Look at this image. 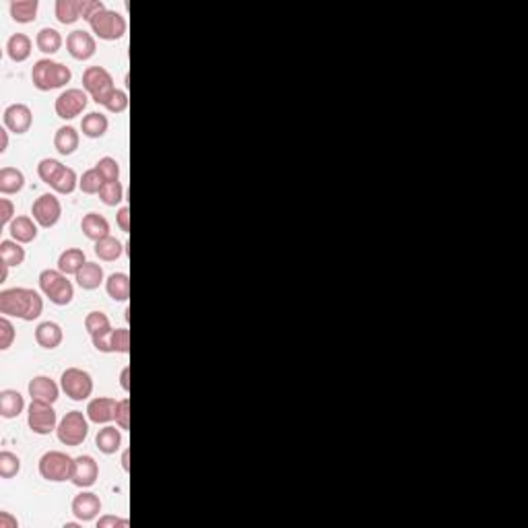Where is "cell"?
I'll use <instances>...</instances> for the list:
<instances>
[{
  "label": "cell",
  "mask_w": 528,
  "mask_h": 528,
  "mask_svg": "<svg viewBox=\"0 0 528 528\" xmlns=\"http://www.w3.org/2000/svg\"><path fill=\"white\" fill-rule=\"evenodd\" d=\"M44 311V298L36 289L13 287L0 291V314L6 318H19L34 322Z\"/></svg>",
  "instance_id": "obj_1"
},
{
  "label": "cell",
  "mask_w": 528,
  "mask_h": 528,
  "mask_svg": "<svg viewBox=\"0 0 528 528\" xmlns=\"http://www.w3.org/2000/svg\"><path fill=\"white\" fill-rule=\"evenodd\" d=\"M71 79H73V71L64 66L62 62H56L50 58L38 60L31 68L34 87L40 91H54V89L64 87L66 83H71Z\"/></svg>",
  "instance_id": "obj_2"
},
{
  "label": "cell",
  "mask_w": 528,
  "mask_h": 528,
  "mask_svg": "<svg viewBox=\"0 0 528 528\" xmlns=\"http://www.w3.org/2000/svg\"><path fill=\"white\" fill-rule=\"evenodd\" d=\"M40 289L54 306H68L75 298V287L58 268H45L40 272Z\"/></svg>",
  "instance_id": "obj_3"
},
{
  "label": "cell",
  "mask_w": 528,
  "mask_h": 528,
  "mask_svg": "<svg viewBox=\"0 0 528 528\" xmlns=\"http://www.w3.org/2000/svg\"><path fill=\"white\" fill-rule=\"evenodd\" d=\"M40 475L42 479L50 483H64L73 479V471H75V458L68 456L66 452L60 450H50L40 458Z\"/></svg>",
  "instance_id": "obj_4"
},
{
  "label": "cell",
  "mask_w": 528,
  "mask_h": 528,
  "mask_svg": "<svg viewBox=\"0 0 528 528\" xmlns=\"http://www.w3.org/2000/svg\"><path fill=\"white\" fill-rule=\"evenodd\" d=\"M83 89L97 105H105L110 97L116 93L114 77L103 66H89L83 73Z\"/></svg>",
  "instance_id": "obj_5"
},
{
  "label": "cell",
  "mask_w": 528,
  "mask_h": 528,
  "mask_svg": "<svg viewBox=\"0 0 528 528\" xmlns=\"http://www.w3.org/2000/svg\"><path fill=\"white\" fill-rule=\"evenodd\" d=\"M89 25H91V31H93L99 40H103V42H116V40L124 38V36H126V29H129L126 19H124L120 13L110 10V8L97 13V15L89 21Z\"/></svg>",
  "instance_id": "obj_6"
},
{
  "label": "cell",
  "mask_w": 528,
  "mask_h": 528,
  "mask_svg": "<svg viewBox=\"0 0 528 528\" xmlns=\"http://www.w3.org/2000/svg\"><path fill=\"white\" fill-rule=\"evenodd\" d=\"M56 436L64 446H81L89 436V417L87 413L71 411L66 413L56 430Z\"/></svg>",
  "instance_id": "obj_7"
},
{
  "label": "cell",
  "mask_w": 528,
  "mask_h": 528,
  "mask_svg": "<svg viewBox=\"0 0 528 528\" xmlns=\"http://www.w3.org/2000/svg\"><path fill=\"white\" fill-rule=\"evenodd\" d=\"M60 388L71 400L83 402L93 395V378L81 367H68L60 376Z\"/></svg>",
  "instance_id": "obj_8"
},
{
  "label": "cell",
  "mask_w": 528,
  "mask_h": 528,
  "mask_svg": "<svg viewBox=\"0 0 528 528\" xmlns=\"http://www.w3.org/2000/svg\"><path fill=\"white\" fill-rule=\"evenodd\" d=\"M27 425L38 436H50L58 430V415L54 406L44 400H31L29 413H27Z\"/></svg>",
  "instance_id": "obj_9"
},
{
  "label": "cell",
  "mask_w": 528,
  "mask_h": 528,
  "mask_svg": "<svg viewBox=\"0 0 528 528\" xmlns=\"http://www.w3.org/2000/svg\"><path fill=\"white\" fill-rule=\"evenodd\" d=\"M87 91H83V89H66V91H62V93L56 97L54 110H56V116H58V118H62V120H73V118L81 116V114L87 110Z\"/></svg>",
  "instance_id": "obj_10"
},
{
  "label": "cell",
  "mask_w": 528,
  "mask_h": 528,
  "mask_svg": "<svg viewBox=\"0 0 528 528\" xmlns=\"http://www.w3.org/2000/svg\"><path fill=\"white\" fill-rule=\"evenodd\" d=\"M31 215H34V219H36V223L40 227H44V229L54 227L60 221V217H62V205H60L58 196L56 194H42V196H38L36 203H34V207H31Z\"/></svg>",
  "instance_id": "obj_11"
},
{
  "label": "cell",
  "mask_w": 528,
  "mask_h": 528,
  "mask_svg": "<svg viewBox=\"0 0 528 528\" xmlns=\"http://www.w3.org/2000/svg\"><path fill=\"white\" fill-rule=\"evenodd\" d=\"M2 122L8 132L25 134V132H29L31 124H34V112L25 103H10L2 114Z\"/></svg>",
  "instance_id": "obj_12"
},
{
  "label": "cell",
  "mask_w": 528,
  "mask_h": 528,
  "mask_svg": "<svg viewBox=\"0 0 528 528\" xmlns=\"http://www.w3.org/2000/svg\"><path fill=\"white\" fill-rule=\"evenodd\" d=\"M66 50L68 54L75 58V60H89L95 56L97 52V42H95V36H91L85 29H75L68 34L66 38Z\"/></svg>",
  "instance_id": "obj_13"
},
{
  "label": "cell",
  "mask_w": 528,
  "mask_h": 528,
  "mask_svg": "<svg viewBox=\"0 0 528 528\" xmlns=\"http://www.w3.org/2000/svg\"><path fill=\"white\" fill-rule=\"evenodd\" d=\"M97 477H99V464L93 456L83 454V456L75 458V471H73V479H71L73 483L81 489H89L97 483Z\"/></svg>",
  "instance_id": "obj_14"
},
{
  "label": "cell",
  "mask_w": 528,
  "mask_h": 528,
  "mask_svg": "<svg viewBox=\"0 0 528 528\" xmlns=\"http://www.w3.org/2000/svg\"><path fill=\"white\" fill-rule=\"evenodd\" d=\"M75 518L79 522H91L99 516L101 512V499L97 493H91V491H83L79 493L75 499H73V506H71Z\"/></svg>",
  "instance_id": "obj_15"
},
{
  "label": "cell",
  "mask_w": 528,
  "mask_h": 528,
  "mask_svg": "<svg viewBox=\"0 0 528 528\" xmlns=\"http://www.w3.org/2000/svg\"><path fill=\"white\" fill-rule=\"evenodd\" d=\"M116 404H118V400H114L110 396H97V398L89 400L87 411H85L89 421L95 425H108L110 421H114Z\"/></svg>",
  "instance_id": "obj_16"
},
{
  "label": "cell",
  "mask_w": 528,
  "mask_h": 528,
  "mask_svg": "<svg viewBox=\"0 0 528 528\" xmlns=\"http://www.w3.org/2000/svg\"><path fill=\"white\" fill-rule=\"evenodd\" d=\"M27 390H29L31 400H44V402H50V404H54L58 400V396H60L58 384L50 376H36L29 382Z\"/></svg>",
  "instance_id": "obj_17"
},
{
  "label": "cell",
  "mask_w": 528,
  "mask_h": 528,
  "mask_svg": "<svg viewBox=\"0 0 528 528\" xmlns=\"http://www.w3.org/2000/svg\"><path fill=\"white\" fill-rule=\"evenodd\" d=\"M38 227L40 225L36 223V219H31L27 215H19L8 225V233L19 244H31L38 237Z\"/></svg>",
  "instance_id": "obj_18"
},
{
  "label": "cell",
  "mask_w": 528,
  "mask_h": 528,
  "mask_svg": "<svg viewBox=\"0 0 528 528\" xmlns=\"http://www.w3.org/2000/svg\"><path fill=\"white\" fill-rule=\"evenodd\" d=\"M62 339H64L62 326L56 324V322H52V320H45L42 324H38V328H36V343L42 349H50L52 351V349L60 347Z\"/></svg>",
  "instance_id": "obj_19"
},
{
  "label": "cell",
  "mask_w": 528,
  "mask_h": 528,
  "mask_svg": "<svg viewBox=\"0 0 528 528\" xmlns=\"http://www.w3.org/2000/svg\"><path fill=\"white\" fill-rule=\"evenodd\" d=\"M95 446L105 456L116 454L120 450V446H122V432H120V427L118 425L116 427L114 425H103L97 432V436H95Z\"/></svg>",
  "instance_id": "obj_20"
},
{
  "label": "cell",
  "mask_w": 528,
  "mask_h": 528,
  "mask_svg": "<svg viewBox=\"0 0 528 528\" xmlns=\"http://www.w3.org/2000/svg\"><path fill=\"white\" fill-rule=\"evenodd\" d=\"M75 281L77 285L83 289V291H95L101 287V283L105 281V274H103V268L97 263H85L83 268L75 274Z\"/></svg>",
  "instance_id": "obj_21"
},
{
  "label": "cell",
  "mask_w": 528,
  "mask_h": 528,
  "mask_svg": "<svg viewBox=\"0 0 528 528\" xmlns=\"http://www.w3.org/2000/svg\"><path fill=\"white\" fill-rule=\"evenodd\" d=\"M81 229L91 242H99L110 235V223L99 213H87L81 221Z\"/></svg>",
  "instance_id": "obj_22"
},
{
  "label": "cell",
  "mask_w": 528,
  "mask_h": 528,
  "mask_svg": "<svg viewBox=\"0 0 528 528\" xmlns=\"http://www.w3.org/2000/svg\"><path fill=\"white\" fill-rule=\"evenodd\" d=\"M25 409V398L21 393L6 388L0 393V417L2 419H15L23 413Z\"/></svg>",
  "instance_id": "obj_23"
},
{
  "label": "cell",
  "mask_w": 528,
  "mask_h": 528,
  "mask_svg": "<svg viewBox=\"0 0 528 528\" xmlns=\"http://www.w3.org/2000/svg\"><path fill=\"white\" fill-rule=\"evenodd\" d=\"M81 136L75 126H60L56 134H54V147L60 155H73L79 149Z\"/></svg>",
  "instance_id": "obj_24"
},
{
  "label": "cell",
  "mask_w": 528,
  "mask_h": 528,
  "mask_svg": "<svg viewBox=\"0 0 528 528\" xmlns=\"http://www.w3.org/2000/svg\"><path fill=\"white\" fill-rule=\"evenodd\" d=\"M105 291L114 302H129L131 298V277L126 272H114L105 281Z\"/></svg>",
  "instance_id": "obj_25"
},
{
  "label": "cell",
  "mask_w": 528,
  "mask_h": 528,
  "mask_svg": "<svg viewBox=\"0 0 528 528\" xmlns=\"http://www.w3.org/2000/svg\"><path fill=\"white\" fill-rule=\"evenodd\" d=\"M34 42L25 34H13L6 42V54L13 62H25L31 56Z\"/></svg>",
  "instance_id": "obj_26"
},
{
  "label": "cell",
  "mask_w": 528,
  "mask_h": 528,
  "mask_svg": "<svg viewBox=\"0 0 528 528\" xmlns=\"http://www.w3.org/2000/svg\"><path fill=\"white\" fill-rule=\"evenodd\" d=\"M95 254H97V258L103 261V263H116V261H120L122 254H124V244H122L118 237L108 235V237L95 242Z\"/></svg>",
  "instance_id": "obj_27"
},
{
  "label": "cell",
  "mask_w": 528,
  "mask_h": 528,
  "mask_svg": "<svg viewBox=\"0 0 528 528\" xmlns=\"http://www.w3.org/2000/svg\"><path fill=\"white\" fill-rule=\"evenodd\" d=\"M85 263H87V258H85V252L81 248H66L58 256V270L64 272L66 277L68 274H77Z\"/></svg>",
  "instance_id": "obj_28"
},
{
  "label": "cell",
  "mask_w": 528,
  "mask_h": 528,
  "mask_svg": "<svg viewBox=\"0 0 528 528\" xmlns=\"http://www.w3.org/2000/svg\"><path fill=\"white\" fill-rule=\"evenodd\" d=\"M38 0H13L10 2V17L15 23H34L38 19Z\"/></svg>",
  "instance_id": "obj_29"
},
{
  "label": "cell",
  "mask_w": 528,
  "mask_h": 528,
  "mask_svg": "<svg viewBox=\"0 0 528 528\" xmlns=\"http://www.w3.org/2000/svg\"><path fill=\"white\" fill-rule=\"evenodd\" d=\"M108 129H110L108 116H103L101 112H89L81 120V131L89 138H101L108 132Z\"/></svg>",
  "instance_id": "obj_30"
},
{
  "label": "cell",
  "mask_w": 528,
  "mask_h": 528,
  "mask_svg": "<svg viewBox=\"0 0 528 528\" xmlns=\"http://www.w3.org/2000/svg\"><path fill=\"white\" fill-rule=\"evenodd\" d=\"M25 186V176L17 168H2L0 170V192L2 194H17Z\"/></svg>",
  "instance_id": "obj_31"
},
{
  "label": "cell",
  "mask_w": 528,
  "mask_h": 528,
  "mask_svg": "<svg viewBox=\"0 0 528 528\" xmlns=\"http://www.w3.org/2000/svg\"><path fill=\"white\" fill-rule=\"evenodd\" d=\"M64 44V40H62V36H60V31L58 29H54V27H44V29H40L38 31V36H36V45H38V50L40 52H44V54H56L60 47Z\"/></svg>",
  "instance_id": "obj_32"
},
{
  "label": "cell",
  "mask_w": 528,
  "mask_h": 528,
  "mask_svg": "<svg viewBox=\"0 0 528 528\" xmlns=\"http://www.w3.org/2000/svg\"><path fill=\"white\" fill-rule=\"evenodd\" d=\"M54 13L58 23L73 25L81 19V0H58Z\"/></svg>",
  "instance_id": "obj_33"
},
{
  "label": "cell",
  "mask_w": 528,
  "mask_h": 528,
  "mask_svg": "<svg viewBox=\"0 0 528 528\" xmlns=\"http://www.w3.org/2000/svg\"><path fill=\"white\" fill-rule=\"evenodd\" d=\"M79 186V177H77V172L73 168H62L58 172V176L52 179L50 188L56 192V194H73Z\"/></svg>",
  "instance_id": "obj_34"
},
{
  "label": "cell",
  "mask_w": 528,
  "mask_h": 528,
  "mask_svg": "<svg viewBox=\"0 0 528 528\" xmlns=\"http://www.w3.org/2000/svg\"><path fill=\"white\" fill-rule=\"evenodd\" d=\"M0 261L8 266H19L25 261V248L15 240H2L0 242Z\"/></svg>",
  "instance_id": "obj_35"
},
{
  "label": "cell",
  "mask_w": 528,
  "mask_h": 528,
  "mask_svg": "<svg viewBox=\"0 0 528 528\" xmlns=\"http://www.w3.org/2000/svg\"><path fill=\"white\" fill-rule=\"evenodd\" d=\"M99 198L105 207H116L124 200V186L118 182H105L99 190Z\"/></svg>",
  "instance_id": "obj_36"
},
{
  "label": "cell",
  "mask_w": 528,
  "mask_h": 528,
  "mask_svg": "<svg viewBox=\"0 0 528 528\" xmlns=\"http://www.w3.org/2000/svg\"><path fill=\"white\" fill-rule=\"evenodd\" d=\"M21 471V458L8 450L0 452V477L2 479H13Z\"/></svg>",
  "instance_id": "obj_37"
},
{
  "label": "cell",
  "mask_w": 528,
  "mask_h": 528,
  "mask_svg": "<svg viewBox=\"0 0 528 528\" xmlns=\"http://www.w3.org/2000/svg\"><path fill=\"white\" fill-rule=\"evenodd\" d=\"M85 328H87L89 335L93 337V335L112 330V322H110V318L103 311H89L87 318H85Z\"/></svg>",
  "instance_id": "obj_38"
},
{
  "label": "cell",
  "mask_w": 528,
  "mask_h": 528,
  "mask_svg": "<svg viewBox=\"0 0 528 528\" xmlns=\"http://www.w3.org/2000/svg\"><path fill=\"white\" fill-rule=\"evenodd\" d=\"M103 184H105V179L97 172V168L87 170V172L81 176V179H79V188H81L83 194H99V190H101Z\"/></svg>",
  "instance_id": "obj_39"
},
{
  "label": "cell",
  "mask_w": 528,
  "mask_h": 528,
  "mask_svg": "<svg viewBox=\"0 0 528 528\" xmlns=\"http://www.w3.org/2000/svg\"><path fill=\"white\" fill-rule=\"evenodd\" d=\"M110 345H112V353H131V330L124 328H114L112 337H110Z\"/></svg>",
  "instance_id": "obj_40"
},
{
  "label": "cell",
  "mask_w": 528,
  "mask_h": 528,
  "mask_svg": "<svg viewBox=\"0 0 528 528\" xmlns=\"http://www.w3.org/2000/svg\"><path fill=\"white\" fill-rule=\"evenodd\" d=\"M95 168H97V172L101 174L105 182H118L120 179V166H118V161L114 157H101Z\"/></svg>",
  "instance_id": "obj_41"
},
{
  "label": "cell",
  "mask_w": 528,
  "mask_h": 528,
  "mask_svg": "<svg viewBox=\"0 0 528 528\" xmlns=\"http://www.w3.org/2000/svg\"><path fill=\"white\" fill-rule=\"evenodd\" d=\"M64 166L58 161V159H50V157H45V159H42L40 163H38V176H40V179L44 182V184H52V179L54 177L58 176V172L62 170Z\"/></svg>",
  "instance_id": "obj_42"
},
{
  "label": "cell",
  "mask_w": 528,
  "mask_h": 528,
  "mask_svg": "<svg viewBox=\"0 0 528 528\" xmlns=\"http://www.w3.org/2000/svg\"><path fill=\"white\" fill-rule=\"evenodd\" d=\"M114 421H116V425H118L120 430H124V432H129V430H131V398H122V400H118Z\"/></svg>",
  "instance_id": "obj_43"
},
{
  "label": "cell",
  "mask_w": 528,
  "mask_h": 528,
  "mask_svg": "<svg viewBox=\"0 0 528 528\" xmlns=\"http://www.w3.org/2000/svg\"><path fill=\"white\" fill-rule=\"evenodd\" d=\"M15 337H17V330H15L13 322L6 316H2L0 318V351L10 349V345L15 343Z\"/></svg>",
  "instance_id": "obj_44"
},
{
  "label": "cell",
  "mask_w": 528,
  "mask_h": 528,
  "mask_svg": "<svg viewBox=\"0 0 528 528\" xmlns=\"http://www.w3.org/2000/svg\"><path fill=\"white\" fill-rule=\"evenodd\" d=\"M108 112H112V114H122V112H126V108H129V93L126 91H122V89H116V93L110 97V101L103 105Z\"/></svg>",
  "instance_id": "obj_45"
},
{
  "label": "cell",
  "mask_w": 528,
  "mask_h": 528,
  "mask_svg": "<svg viewBox=\"0 0 528 528\" xmlns=\"http://www.w3.org/2000/svg\"><path fill=\"white\" fill-rule=\"evenodd\" d=\"M101 10H105V4L101 0H81V19L91 21Z\"/></svg>",
  "instance_id": "obj_46"
},
{
  "label": "cell",
  "mask_w": 528,
  "mask_h": 528,
  "mask_svg": "<svg viewBox=\"0 0 528 528\" xmlns=\"http://www.w3.org/2000/svg\"><path fill=\"white\" fill-rule=\"evenodd\" d=\"M15 219V205L8 198H0V225L8 227Z\"/></svg>",
  "instance_id": "obj_47"
},
{
  "label": "cell",
  "mask_w": 528,
  "mask_h": 528,
  "mask_svg": "<svg viewBox=\"0 0 528 528\" xmlns=\"http://www.w3.org/2000/svg\"><path fill=\"white\" fill-rule=\"evenodd\" d=\"M112 330H114V328H112ZM112 330H108V332H99V335H93V337H91L93 347H95L99 353H112V345H110Z\"/></svg>",
  "instance_id": "obj_48"
},
{
  "label": "cell",
  "mask_w": 528,
  "mask_h": 528,
  "mask_svg": "<svg viewBox=\"0 0 528 528\" xmlns=\"http://www.w3.org/2000/svg\"><path fill=\"white\" fill-rule=\"evenodd\" d=\"M129 527V520L124 518H116V516H101L97 520V528H126Z\"/></svg>",
  "instance_id": "obj_49"
},
{
  "label": "cell",
  "mask_w": 528,
  "mask_h": 528,
  "mask_svg": "<svg viewBox=\"0 0 528 528\" xmlns=\"http://www.w3.org/2000/svg\"><path fill=\"white\" fill-rule=\"evenodd\" d=\"M116 223H118V227H120L124 233H129V231H131V209H129V207H122V209L118 211V215H116Z\"/></svg>",
  "instance_id": "obj_50"
},
{
  "label": "cell",
  "mask_w": 528,
  "mask_h": 528,
  "mask_svg": "<svg viewBox=\"0 0 528 528\" xmlns=\"http://www.w3.org/2000/svg\"><path fill=\"white\" fill-rule=\"evenodd\" d=\"M17 527H19L17 518H15V516H10V512L2 510V512H0V528H17Z\"/></svg>",
  "instance_id": "obj_51"
},
{
  "label": "cell",
  "mask_w": 528,
  "mask_h": 528,
  "mask_svg": "<svg viewBox=\"0 0 528 528\" xmlns=\"http://www.w3.org/2000/svg\"><path fill=\"white\" fill-rule=\"evenodd\" d=\"M120 384H122L124 393L131 390V367H129V365H126V367L122 369V374H120Z\"/></svg>",
  "instance_id": "obj_52"
},
{
  "label": "cell",
  "mask_w": 528,
  "mask_h": 528,
  "mask_svg": "<svg viewBox=\"0 0 528 528\" xmlns=\"http://www.w3.org/2000/svg\"><path fill=\"white\" fill-rule=\"evenodd\" d=\"M8 147V131L6 129H0V153H4Z\"/></svg>",
  "instance_id": "obj_53"
},
{
  "label": "cell",
  "mask_w": 528,
  "mask_h": 528,
  "mask_svg": "<svg viewBox=\"0 0 528 528\" xmlns=\"http://www.w3.org/2000/svg\"><path fill=\"white\" fill-rule=\"evenodd\" d=\"M8 268H10L8 264H4V263L0 264V283H4V281H6V277H8Z\"/></svg>",
  "instance_id": "obj_54"
},
{
  "label": "cell",
  "mask_w": 528,
  "mask_h": 528,
  "mask_svg": "<svg viewBox=\"0 0 528 528\" xmlns=\"http://www.w3.org/2000/svg\"><path fill=\"white\" fill-rule=\"evenodd\" d=\"M129 456H131V452H129V450H124V454H122V467H124V471H126V473L131 471V462H129Z\"/></svg>",
  "instance_id": "obj_55"
}]
</instances>
